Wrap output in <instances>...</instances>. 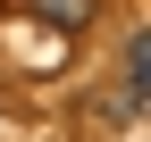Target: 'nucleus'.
<instances>
[{"instance_id":"f257e3e1","label":"nucleus","mask_w":151,"mask_h":142,"mask_svg":"<svg viewBox=\"0 0 151 142\" xmlns=\"http://www.w3.org/2000/svg\"><path fill=\"white\" fill-rule=\"evenodd\" d=\"M25 17H42V25H59V33H84L92 17H101V0H25Z\"/></svg>"},{"instance_id":"f03ea898","label":"nucleus","mask_w":151,"mask_h":142,"mask_svg":"<svg viewBox=\"0 0 151 142\" xmlns=\"http://www.w3.org/2000/svg\"><path fill=\"white\" fill-rule=\"evenodd\" d=\"M151 92V33H126V109H143Z\"/></svg>"}]
</instances>
